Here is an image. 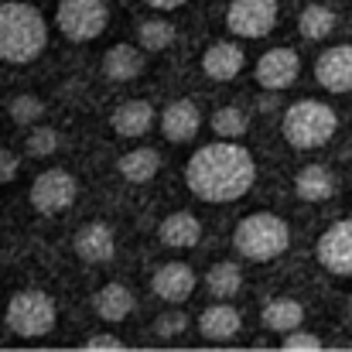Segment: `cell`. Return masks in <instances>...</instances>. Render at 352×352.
<instances>
[{"label":"cell","instance_id":"1","mask_svg":"<svg viewBox=\"0 0 352 352\" xmlns=\"http://www.w3.org/2000/svg\"><path fill=\"white\" fill-rule=\"evenodd\" d=\"M256 182V161L253 154L236 140H216L199 147L185 164V185L195 199L226 206L243 199Z\"/></svg>","mask_w":352,"mask_h":352},{"label":"cell","instance_id":"2","mask_svg":"<svg viewBox=\"0 0 352 352\" xmlns=\"http://www.w3.org/2000/svg\"><path fill=\"white\" fill-rule=\"evenodd\" d=\"M48 45V24L34 3L3 0L0 3V62L28 65Z\"/></svg>","mask_w":352,"mask_h":352},{"label":"cell","instance_id":"3","mask_svg":"<svg viewBox=\"0 0 352 352\" xmlns=\"http://www.w3.org/2000/svg\"><path fill=\"white\" fill-rule=\"evenodd\" d=\"M233 246L239 256H246L253 263L277 260L291 246V226L280 216H274V212H253V216L236 223Z\"/></svg>","mask_w":352,"mask_h":352},{"label":"cell","instance_id":"4","mask_svg":"<svg viewBox=\"0 0 352 352\" xmlns=\"http://www.w3.org/2000/svg\"><path fill=\"white\" fill-rule=\"evenodd\" d=\"M284 140L298 151H315L322 144H329L339 130V117L332 107L318 103V100H298L294 107H287L284 113Z\"/></svg>","mask_w":352,"mask_h":352},{"label":"cell","instance_id":"5","mask_svg":"<svg viewBox=\"0 0 352 352\" xmlns=\"http://www.w3.org/2000/svg\"><path fill=\"white\" fill-rule=\"evenodd\" d=\"M55 301L38 291V287H28V291H17L10 301H7V329L17 336V339H41L55 329Z\"/></svg>","mask_w":352,"mask_h":352},{"label":"cell","instance_id":"6","mask_svg":"<svg viewBox=\"0 0 352 352\" xmlns=\"http://www.w3.org/2000/svg\"><path fill=\"white\" fill-rule=\"evenodd\" d=\"M55 24L72 45H86L107 31L110 7H107V0H58Z\"/></svg>","mask_w":352,"mask_h":352},{"label":"cell","instance_id":"7","mask_svg":"<svg viewBox=\"0 0 352 352\" xmlns=\"http://www.w3.org/2000/svg\"><path fill=\"white\" fill-rule=\"evenodd\" d=\"M76 195H79V182H76V175H69L65 168H48V171H41V175L31 182V192H28L34 212H41V216H58V212H65V209L76 202Z\"/></svg>","mask_w":352,"mask_h":352},{"label":"cell","instance_id":"8","mask_svg":"<svg viewBox=\"0 0 352 352\" xmlns=\"http://www.w3.org/2000/svg\"><path fill=\"white\" fill-rule=\"evenodd\" d=\"M277 24V0H233L226 28L236 38H267Z\"/></svg>","mask_w":352,"mask_h":352},{"label":"cell","instance_id":"9","mask_svg":"<svg viewBox=\"0 0 352 352\" xmlns=\"http://www.w3.org/2000/svg\"><path fill=\"white\" fill-rule=\"evenodd\" d=\"M315 256H318V263L329 274L352 277V219H339V223H332L325 233L318 236Z\"/></svg>","mask_w":352,"mask_h":352},{"label":"cell","instance_id":"10","mask_svg":"<svg viewBox=\"0 0 352 352\" xmlns=\"http://www.w3.org/2000/svg\"><path fill=\"white\" fill-rule=\"evenodd\" d=\"M298 72H301V58H298L294 48H270L256 58V69H253L256 82L270 93H280V89L294 86Z\"/></svg>","mask_w":352,"mask_h":352},{"label":"cell","instance_id":"11","mask_svg":"<svg viewBox=\"0 0 352 352\" xmlns=\"http://www.w3.org/2000/svg\"><path fill=\"white\" fill-rule=\"evenodd\" d=\"M315 79L329 93H352V45H332L315 62Z\"/></svg>","mask_w":352,"mask_h":352},{"label":"cell","instance_id":"12","mask_svg":"<svg viewBox=\"0 0 352 352\" xmlns=\"http://www.w3.org/2000/svg\"><path fill=\"white\" fill-rule=\"evenodd\" d=\"M195 284H199V277H195V270H192L188 263H164V267H157L154 277H151V291H154L161 301H168V305L188 301V298L195 294Z\"/></svg>","mask_w":352,"mask_h":352},{"label":"cell","instance_id":"13","mask_svg":"<svg viewBox=\"0 0 352 352\" xmlns=\"http://www.w3.org/2000/svg\"><path fill=\"white\" fill-rule=\"evenodd\" d=\"M79 260L86 263H110L117 256V236L107 223H86L76 230V239H72Z\"/></svg>","mask_w":352,"mask_h":352},{"label":"cell","instance_id":"14","mask_svg":"<svg viewBox=\"0 0 352 352\" xmlns=\"http://www.w3.org/2000/svg\"><path fill=\"white\" fill-rule=\"evenodd\" d=\"M202 130V113L192 100H175L164 107L161 113V133L171 140V144H188L195 140V133Z\"/></svg>","mask_w":352,"mask_h":352},{"label":"cell","instance_id":"15","mask_svg":"<svg viewBox=\"0 0 352 352\" xmlns=\"http://www.w3.org/2000/svg\"><path fill=\"white\" fill-rule=\"evenodd\" d=\"M243 65H246V55H243V48L233 45V41H216V45H209L206 55H202V72H206L212 82H230V79H236V76L243 72Z\"/></svg>","mask_w":352,"mask_h":352},{"label":"cell","instance_id":"16","mask_svg":"<svg viewBox=\"0 0 352 352\" xmlns=\"http://www.w3.org/2000/svg\"><path fill=\"white\" fill-rule=\"evenodd\" d=\"M239 329H243V315L236 311L233 305H209L202 315H199V332H202V339H209V342H230L239 336Z\"/></svg>","mask_w":352,"mask_h":352},{"label":"cell","instance_id":"17","mask_svg":"<svg viewBox=\"0 0 352 352\" xmlns=\"http://www.w3.org/2000/svg\"><path fill=\"white\" fill-rule=\"evenodd\" d=\"M133 308H137V298H133V291H130L126 284H120V280L103 284V287L96 291V298H93V311H96V318L113 322V325L123 322Z\"/></svg>","mask_w":352,"mask_h":352},{"label":"cell","instance_id":"18","mask_svg":"<svg viewBox=\"0 0 352 352\" xmlns=\"http://www.w3.org/2000/svg\"><path fill=\"white\" fill-rule=\"evenodd\" d=\"M110 126H113L117 137H130V140L133 137H144L154 126V107L147 100H126V103H120L117 110H113Z\"/></svg>","mask_w":352,"mask_h":352},{"label":"cell","instance_id":"19","mask_svg":"<svg viewBox=\"0 0 352 352\" xmlns=\"http://www.w3.org/2000/svg\"><path fill=\"white\" fill-rule=\"evenodd\" d=\"M144 48L137 45H113L107 55H103V76L110 82H133L140 72H144Z\"/></svg>","mask_w":352,"mask_h":352},{"label":"cell","instance_id":"20","mask_svg":"<svg viewBox=\"0 0 352 352\" xmlns=\"http://www.w3.org/2000/svg\"><path fill=\"white\" fill-rule=\"evenodd\" d=\"M294 192L301 202H329L336 195V175L325 164H305L294 175Z\"/></svg>","mask_w":352,"mask_h":352},{"label":"cell","instance_id":"21","mask_svg":"<svg viewBox=\"0 0 352 352\" xmlns=\"http://www.w3.org/2000/svg\"><path fill=\"white\" fill-rule=\"evenodd\" d=\"M157 239L171 250H192L202 239V223L192 212H171L161 226H157Z\"/></svg>","mask_w":352,"mask_h":352},{"label":"cell","instance_id":"22","mask_svg":"<svg viewBox=\"0 0 352 352\" xmlns=\"http://www.w3.org/2000/svg\"><path fill=\"white\" fill-rule=\"evenodd\" d=\"M117 171L133 182V185H147L157 171H161V154L154 147H137V151H126L117 161Z\"/></svg>","mask_w":352,"mask_h":352},{"label":"cell","instance_id":"23","mask_svg":"<svg viewBox=\"0 0 352 352\" xmlns=\"http://www.w3.org/2000/svg\"><path fill=\"white\" fill-rule=\"evenodd\" d=\"M260 322H263V329L284 336V332H291V329H301V322H305V308H301L294 298H274V301L263 305Z\"/></svg>","mask_w":352,"mask_h":352},{"label":"cell","instance_id":"24","mask_svg":"<svg viewBox=\"0 0 352 352\" xmlns=\"http://www.w3.org/2000/svg\"><path fill=\"white\" fill-rule=\"evenodd\" d=\"M336 24H339L336 21V10L325 7V3H308L301 10V17H298V31H301L305 41H325L336 31Z\"/></svg>","mask_w":352,"mask_h":352},{"label":"cell","instance_id":"25","mask_svg":"<svg viewBox=\"0 0 352 352\" xmlns=\"http://www.w3.org/2000/svg\"><path fill=\"white\" fill-rule=\"evenodd\" d=\"M175 38H178V31H175V24L164 21V17H147V21L137 24V45H140L144 52H151V55L171 48Z\"/></svg>","mask_w":352,"mask_h":352},{"label":"cell","instance_id":"26","mask_svg":"<svg viewBox=\"0 0 352 352\" xmlns=\"http://www.w3.org/2000/svg\"><path fill=\"white\" fill-rule=\"evenodd\" d=\"M206 287H209V294L219 298V301L236 298L239 287H243V270L236 267L233 260H219V263H212V270L206 274Z\"/></svg>","mask_w":352,"mask_h":352},{"label":"cell","instance_id":"27","mask_svg":"<svg viewBox=\"0 0 352 352\" xmlns=\"http://www.w3.org/2000/svg\"><path fill=\"white\" fill-rule=\"evenodd\" d=\"M209 126H212V133L219 140H239L250 130V120H246V113L239 107H219L212 113V120H209Z\"/></svg>","mask_w":352,"mask_h":352},{"label":"cell","instance_id":"28","mask_svg":"<svg viewBox=\"0 0 352 352\" xmlns=\"http://www.w3.org/2000/svg\"><path fill=\"white\" fill-rule=\"evenodd\" d=\"M7 117L14 120V123H21V126H31V123H38V120L45 117V103L34 93H21V96H14L7 103Z\"/></svg>","mask_w":352,"mask_h":352},{"label":"cell","instance_id":"29","mask_svg":"<svg viewBox=\"0 0 352 352\" xmlns=\"http://www.w3.org/2000/svg\"><path fill=\"white\" fill-rule=\"evenodd\" d=\"M58 144H62V137H58L55 126H34V130L28 133V140H24V151H28L31 157H48V154L58 151Z\"/></svg>","mask_w":352,"mask_h":352},{"label":"cell","instance_id":"30","mask_svg":"<svg viewBox=\"0 0 352 352\" xmlns=\"http://www.w3.org/2000/svg\"><path fill=\"white\" fill-rule=\"evenodd\" d=\"M185 329H188V315L185 311H164V315L154 318V336L157 339H175Z\"/></svg>","mask_w":352,"mask_h":352},{"label":"cell","instance_id":"31","mask_svg":"<svg viewBox=\"0 0 352 352\" xmlns=\"http://www.w3.org/2000/svg\"><path fill=\"white\" fill-rule=\"evenodd\" d=\"M280 349H287V352H318V349H325V346H322V339H318L315 332L291 329V332H284V346H280Z\"/></svg>","mask_w":352,"mask_h":352},{"label":"cell","instance_id":"32","mask_svg":"<svg viewBox=\"0 0 352 352\" xmlns=\"http://www.w3.org/2000/svg\"><path fill=\"white\" fill-rule=\"evenodd\" d=\"M82 349H89V352H117V349H123V339L113 336V332H100V336H89V339L82 342Z\"/></svg>","mask_w":352,"mask_h":352},{"label":"cell","instance_id":"33","mask_svg":"<svg viewBox=\"0 0 352 352\" xmlns=\"http://www.w3.org/2000/svg\"><path fill=\"white\" fill-rule=\"evenodd\" d=\"M17 171H21V157H17L14 151L0 147V185L14 182V175H17Z\"/></svg>","mask_w":352,"mask_h":352},{"label":"cell","instance_id":"34","mask_svg":"<svg viewBox=\"0 0 352 352\" xmlns=\"http://www.w3.org/2000/svg\"><path fill=\"white\" fill-rule=\"evenodd\" d=\"M144 3H151L154 10H178V7H185L188 0H144Z\"/></svg>","mask_w":352,"mask_h":352},{"label":"cell","instance_id":"35","mask_svg":"<svg viewBox=\"0 0 352 352\" xmlns=\"http://www.w3.org/2000/svg\"><path fill=\"white\" fill-rule=\"evenodd\" d=\"M256 110H260V113H274V110H277V100H274V96H260V100H256Z\"/></svg>","mask_w":352,"mask_h":352},{"label":"cell","instance_id":"36","mask_svg":"<svg viewBox=\"0 0 352 352\" xmlns=\"http://www.w3.org/2000/svg\"><path fill=\"white\" fill-rule=\"evenodd\" d=\"M349 311H352V305H349Z\"/></svg>","mask_w":352,"mask_h":352}]
</instances>
